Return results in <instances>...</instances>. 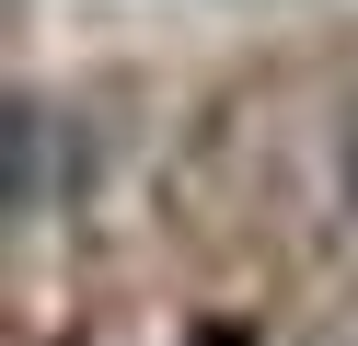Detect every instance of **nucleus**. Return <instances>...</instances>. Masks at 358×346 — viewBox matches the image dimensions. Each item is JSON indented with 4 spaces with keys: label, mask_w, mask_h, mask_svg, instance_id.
I'll return each mask as SVG.
<instances>
[{
    "label": "nucleus",
    "mask_w": 358,
    "mask_h": 346,
    "mask_svg": "<svg viewBox=\"0 0 358 346\" xmlns=\"http://www.w3.org/2000/svg\"><path fill=\"white\" fill-rule=\"evenodd\" d=\"M70 196H81V138H70V115L12 104V219H47V208H70Z\"/></svg>",
    "instance_id": "1"
},
{
    "label": "nucleus",
    "mask_w": 358,
    "mask_h": 346,
    "mask_svg": "<svg viewBox=\"0 0 358 346\" xmlns=\"http://www.w3.org/2000/svg\"><path fill=\"white\" fill-rule=\"evenodd\" d=\"M335 185H347V208H358V127H347V150H335Z\"/></svg>",
    "instance_id": "2"
}]
</instances>
